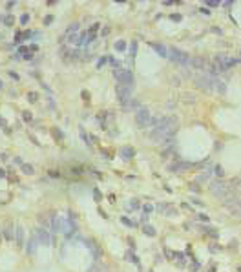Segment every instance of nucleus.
I'll return each instance as SVG.
<instances>
[{
    "label": "nucleus",
    "instance_id": "obj_1",
    "mask_svg": "<svg viewBox=\"0 0 241 272\" xmlns=\"http://www.w3.org/2000/svg\"><path fill=\"white\" fill-rule=\"evenodd\" d=\"M113 75H115L119 86L134 88V75H132V71H128L124 68H115V70H113Z\"/></svg>",
    "mask_w": 241,
    "mask_h": 272
},
{
    "label": "nucleus",
    "instance_id": "obj_2",
    "mask_svg": "<svg viewBox=\"0 0 241 272\" xmlns=\"http://www.w3.org/2000/svg\"><path fill=\"white\" fill-rule=\"evenodd\" d=\"M194 82L197 88H201L203 92H212L214 90V77L210 73H199L194 77Z\"/></svg>",
    "mask_w": 241,
    "mask_h": 272
},
{
    "label": "nucleus",
    "instance_id": "obj_3",
    "mask_svg": "<svg viewBox=\"0 0 241 272\" xmlns=\"http://www.w3.org/2000/svg\"><path fill=\"white\" fill-rule=\"evenodd\" d=\"M135 123H137V128H141V130L148 128V126L152 124V113H150V110L139 108L135 112Z\"/></svg>",
    "mask_w": 241,
    "mask_h": 272
},
{
    "label": "nucleus",
    "instance_id": "obj_4",
    "mask_svg": "<svg viewBox=\"0 0 241 272\" xmlns=\"http://www.w3.org/2000/svg\"><path fill=\"white\" fill-rule=\"evenodd\" d=\"M216 62H217L216 66L219 68V71H227V70H230L232 66L239 64L241 60L239 59H232V57H228V55L223 53V55H217V57H216Z\"/></svg>",
    "mask_w": 241,
    "mask_h": 272
},
{
    "label": "nucleus",
    "instance_id": "obj_5",
    "mask_svg": "<svg viewBox=\"0 0 241 272\" xmlns=\"http://www.w3.org/2000/svg\"><path fill=\"white\" fill-rule=\"evenodd\" d=\"M168 51H170L168 57H170L174 62H177L179 66H190V57L185 51H181V50H177V48H170Z\"/></svg>",
    "mask_w": 241,
    "mask_h": 272
},
{
    "label": "nucleus",
    "instance_id": "obj_6",
    "mask_svg": "<svg viewBox=\"0 0 241 272\" xmlns=\"http://www.w3.org/2000/svg\"><path fill=\"white\" fill-rule=\"evenodd\" d=\"M117 97H119V102L123 106H126L132 101V88H126V86H119L117 84Z\"/></svg>",
    "mask_w": 241,
    "mask_h": 272
},
{
    "label": "nucleus",
    "instance_id": "obj_7",
    "mask_svg": "<svg viewBox=\"0 0 241 272\" xmlns=\"http://www.w3.org/2000/svg\"><path fill=\"white\" fill-rule=\"evenodd\" d=\"M210 190H212L214 196H217L219 199H225L227 194H228V188H227L225 183H212V185H210Z\"/></svg>",
    "mask_w": 241,
    "mask_h": 272
},
{
    "label": "nucleus",
    "instance_id": "obj_8",
    "mask_svg": "<svg viewBox=\"0 0 241 272\" xmlns=\"http://www.w3.org/2000/svg\"><path fill=\"white\" fill-rule=\"evenodd\" d=\"M188 168H192V165H190V163H185V161H176V163H170V165H168V170L174 172V174H177V172H186Z\"/></svg>",
    "mask_w": 241,
    "mask_h": 272
},
{
    "label": "nucleus",
    "instance_id": "obj_9",
    "mask_svg": "<svg viewBox=\"0 0 241 272\" xmlns=\"http://www.w3.org/2000/svg\"><path fill=\"white\" fill-rule=\"evenodd\" d=\"M148 44H150V48L157 53L159 57H163V59L168 57V48L165 46V44H157V42H148Z\"/></svg>",
    "mask_w": 241,
    "mask_h": 272
},
{
    "label": "nucleus",
    "instance_id": "obj_10",
    "mask_svg": "<svg viewBox=\"0 0 241 272\" xmlns=\"http://www.w3.org/2000/svg\"><path fill=\"white\" fill-rule=\"evenodd\" d=\"M35 236H37V239H39L40 245H48L50 243V232H48V228H39L35 232Z\"/></svg>",
    "mask_w": 241,
    "mask_h": 272
},
{
    "label": "nucleus",
    "instance_id": "obj_11",
    "mask_svg": "<svg viewBox=\"0 0 241 272\" xmlns=\"http://www.w3.org/2000/svg\"><path fill=\"white\" fill-rule=\"evenodd\" d=\"M134 155H135V150H134L132 146H123L121 148V157H123L124 161H132Z\"/></svg>",
    "mask_w": 241,
    "mask_h": 272
},
{
    "label": "nucleus",
    "instance_id": "obj_12",
    "mask_svg": "<svg viewBox=\"0 0 241 272\" xmlns=\"http://www.w3.org/2000/svg\"><path fill=\"white\" fill-rule=\"evenodd\" d=\"M157 210L161 212V214H166V216H176V208H174L172 205H168V203L157 205Z\"/></svg>",
    "mask_w": 241,
    "mask_h": 272
},
{
    "label": "nucleus",
    "instance_id": "obj_13",
    "mask_svg": "<svg viewBox=\"0 0 241 272\" xmlns=\"http://www.w3.org/2000/svg\"><path fill=\"white\" fill-rule=\"evenodd\" d=\"M190 66L196 68V70H205V68H207V62H205V59H201V57H194V59H190Z\"/></svg>",
    "mask_w": 241,
    "mask_h": 272
},
{
    "label": "nucleus",
    "instance_id": "obj_14",
    "mask_svg": "<svg viewBox=\"0 0 241 272\" xmlns=\"http://www.w3.org/2000/svg\"><path fill=\"white\" fill-rule=\"evenodd\" d=\"M15 239H17V245H18V247H24V228H22V227H17Z\"/></svg>",
    "mask_w": 241,
    "mask_h": 272
},
{
    "label": "nucleus",
    "instance_id": "obj_15",
    "mask_svg": "<svg viewBox=\"0 0 241 272\" xmlns=\"http://www.w3.org/2000/svg\"><path fill=\"white\" fill-rule=\"evenodd\" d=\"M4 236H6V239L11 241L13 239V223H6V227H4Z\"/></svg>",
    "mask_w": 241,
    "mask_h": 272
},
{
    "label": "nucleus",
    "instance_id": "obj_16",
    "mask_svg": "<svg viewBox=\"0 0 241 272\" xmlns=\"http://www.w3.org/2000/svg\"><path fill=\"white\" fill-rule=\"evenodd\" d=\"M79 29H81V26L75 22V24H71V26H68V29H66V33H64V37H70V35H75V33H79Z\"/></svg>",
    "mask_w": 241,
    "mask_h": 272
},
{
    "label": "nucleus",
    "instance_id": "obj_17",
    "mask_svg": "<svg viewBox=\"0 0 241 272\" xmlns=\"http://www.w3.org/2000/svg\"><path fill=\"white\" fill-rule=\"evenodd\" d=\"M33 172H35L33 165H28V163L22 165V174H24V175H33Z\"/></svg>",
    "mask_w": 241,
    "mask_h": 272
},
{
    "label": "nucleus",
    "instance_id": "obj_18",
    "mask_svg": "<svg viewBox=\"0 0 241 272\" xmlns=\"http://www.w3.org/2000/svg\"><path fill=\"white\" fill-rule=\"evenodd\" d=\"M37 243H39L37 236H31V239H29V247H28V252H29V254H33V252H35V248H37Z\"/></svg>",
    "mask_w": 241,
    "mask_h": 272
},
{
    "label": "nucleus",
    "instance_id": "obj_19",
    "mask_svg": "<svg viewBox=\"0 0 241 272\" xmlns=\"http://www.w3.org/2000/svg\"><path fill=\"white\" fill-rule=\"evenodd\" d=\"M143 232H144L146 236H152V238H154V236L157 234V230H155V228H154L152 225H144V227H143Z\"/></svg>",
    "mask_w": 241,
    "mask_h": 272
},
{
    "label": "nucleus",
    "instance_id": "obj_20",
    "mask_svg": "<svg viewBox=\"0 0 241 272\" xmlns=\"http://www.w3.org/2000/svg\"><path fill=\"white\" fill-rule=\"evenodd\" d=\"M0 22H2V24H6V26H11V24L15 22V18H13L11 15H2V17H0Z\"/></svg>",
    "mask_w": 241,
    "mask_h": 272
},
{
    "label": "nucleus",
    "instance_id": "obj_21",
    "mask_svg": "<svg viewBox=\"0 0 241 272\" xmlns=\"http://www.w3.org/2000/svg\"><path fill=\"white\" fill-rule=\"evenodd\" d=\"M113 48H115V51H126V42L124 40H117L115 44H113Z\"/></svg>",
    "mask_w": 241,
    "mask_h": 272
},
{
    "label": "nucleus",
    "instance_id": "obj_22",
    "mask_svg": "<svg viewBox=\"0 0 241 272\" xmlns=\"http://www.w3.org/2000/svg\"><path fill=\"white\" fill-rule=\"evenodd\" d=\"M121 223H124L126 227H132V228H134V227H137V223H135V221L128 219V217H126V216H123V217H121Z\"/></svg>",
    "mask_w": 241,
    "mask_h": 272
},
{
    "label": "nucleus",
    "instance_id": "obj_23",
    "mask_svg": "<svg viewBox=\"0 0 241 272\" xmlns=\"http://www.w3.org/2000/svg\"><path fill=\"white\" fill-rule=\"evenodd\" d=\"M51 133H53V137H55V139H57V141H62V132H60V130H59V128H51Z\"/></svg>",
    "mask_w": 241,
    "mask_h": 272
},
{
    "label": "nucleus",
    "instance_id": "obj_24",
    "mask_svg": "<svg viewBox=\"0 0 241 272\" xmlns=\"http://www.w3.org/2000/svg\"><path fill=\"white\" fill-rule=\"evenodd\" d=\"M22 119H24L26 123H33V115L29 112H22Z\"/></svg>",
    "mask_w": 241,
    "mask_h": 272
},
{
    "label": "nucleus",
    "instance_id": "obj_25",
    "mask_svg": "<svg viewBox=\"0 0 241 272\" xmlns=\"http://www.w3.org/2000/svg\"><path fill=\"white\" fill-rule=\"evenodd\" d=\"M126 256H128V259H130L132 263H135V265H139V259H137V256L134 254V252H128Z\"/></svg>",
    "mask_w": 241,
    "mask_h": 272
},
{
    "label": "nucleus",
    "instance_id": "obj_26",
    "mask_svg": "<svg viewBox=\"0 0 241 272\" xmlns=\"http://www.w3.org/2000/svg\"><path fill=\"white\" fill-rule=\"evenodd\" d=\"M183 97H185L183 101H186V102H196V99H192V97H194V95H192V93H185V95H183Z\"/></svg>",
    "mask_w": 241,
    "mask_h": 272
},
{
    "label": "nucleus",
    "instance_id": "obj_27",
    "mask_svg": "<svg viewBox=\"0 0 241 272\" xmlns=\"http://www.w3.org/2000/svg\"><path fill=\"white\" fill-rule=\"evenodd\" d=\"M207 6H208V8H217V6H221V2H216V0H208V2H207Z\"/></svg>",
    "mask_w": 241,
    "mask_h": 272
},
{
    "label": "nucleus",
    "instance_id": "obj_28",
    "mask_svg": "<svg viewBox=\"0 0 241 272\" xmlns=\"http://www.w3.org/2000/svg\"><path fill=\"white\" fill-rule=\"evenodd\" d=\"M135 51H137V44L132 42V44H130V55H135Z\"/></svg>",
    "mask_w": 241,
    "mask_h": 272
},
{
    "label": "nucleus",
    "instance_id": "obj_29",
    "mask_svg": "<svg viewBox=\"0 0 241 272\" xmlns=\"http://www.w3.org/2000/svg\"><path fill=\"white\" fill-rule=\"evenodd\" d=\"M29 22V15H22L20 17V24H28Z\"/></svg>",
    "mask_w": 241,
    "mask_h": 272
},
{
    "label": "nucleus",
    "instance_id": "obj_30",
    "mask_svg": "<svg viewBox=\"0 0 241 272\" xmlns=\"http://www.w3.org/2000/svg\"><path fill=\"white\" fill-rule=\"evenodd\" d=\"M93 196H95V201H101V197H102V196H101V192H99L97 188H93Z\"/></svg>",
    "mask_w": 241,
    "mask_h": 272
},
{
    "label": "nucleus",
    "instance_id": "obj_31",
    "mask_svg": "<svg viewBox=\"0 0 241 272\" xmlns=\"http://www.w3.org/2000/svg\"><path fill=\"white\" fill-rule=\"evenodd\" d=\"M51 22H53V17H51V15H48V17L44 18V24H46V26H50Z\"/></svg>",
    "mask_w": 241,
    "mask_h": 272
},
{
    "label": "nucleus",
    "instance_id": "obj_32",
    "mask_svg": "<svg viewBox=\"0 0 241 272\" xmlns=\"http://www.w3.org/2000/svg\"><path fill=\"white\" fill-rule=\"evenodd\" d=\"M37 97H39L37 93H28V99H29L31 102H35V101H37Z\"/></svg>",
    "mask_w": 241,
    "mask_h": 272
},
{
    "label": "nucleus",
    "instance_id": "obj_33",
    "mask_svg": "<svg viewBox=\"0 0 241 272\" xmlns=\"http://www.w3.org/2000/svg\"><path fill=\"white\" fill-rule=\"evenodd\" d=\"M143 210H144V214H148V212H152V210H154V207H152V205H144V207H143Z\"/></svg>",
    "mask_w": 241,
    "mask_h": 272
},
{
    "label": "nucleus",
    "instance_id": "obj_34",
    "mask_svg": "<svg viewBox=\"0 0 241 272\" xmlns=\"http://www.w3.org/2000/svg\"><path fill=\"white\" fill-rule=\"evenodd\" d=\"M88 272H99V265L95 263L93 267H90V269H88Z\"/></svg>",
    "mask_w": 241,
    "mask_h": 272
},
{
    "label": "nucleus",
    "instance_id": "obj_35",
    "mask_svg": "<svg viewBox=\"0 0 241 272\" xmlns=\"http://www.w3.org/2000/svg\"><path fill=\"white\" fill-rule=\"evenodd\" d=\"M197 217H199L201 221H208V216H205V214H197Z\"/></svg>",
    "mask_w": 241,
    "mask_h": 272
},
{
    "label": "nucleus",
    "instance_id": "obj_36",
    "mask_svg": "<svg viewBox=\"0 0 241 272\" xmlns=\"http://www.w3.org/2000/svg\"><path fill=\"white\" fill-rule=\"evenodd\" d=\"M130 208H139V203H137V201H132V203H130Z\"/></svg>",
    "mask_w": 241,
    "mask_h": 272
},
{
    "label": "nucleus",
    "instance_id": "obj_37",
    "mask_svg": "<svg viewBox=\"0 0 241 272\" xmlns=\"http://www.w3.org/2000/svg\"><path fill=\"white\" fill-rule=\"evenodd\" d=\"M170 18H172V20H181V15H176V13H174Z\"/></svg>",
    "mask_w": 241,
    "mask_h": 272
},
{
    "label": "nucleus",
    "instance_id": "obj_38",
    "mask_svg": "<svg viewBox=\"0 0 241 272\" xmlns=\"http://www.w3.org/2000/svg\"><path fill=\"white\" fill-rule=\"evenodd\" d=\"M97 29H99V24H93V28L90 29V33H95V31H97Z\"/></svg>",
    "mask_w": 241,
    "mask_h": 272
},
{
    "label": "nucleus",
    "instance_id": "obj_39",
    "mask_svg": "<svg viewBox=\"0 0 241 272\" xmlns=\"http://www.w3.org/2000/svg\"><path fill=\"white\" fill-rule=\"evenodd\" d=\"M216 175H223V172H221V166H216Z\"/></svg>",
    "mask_w": 241,
    "mask_h": 272
},
{
    "label": "nucleus",
    "instance_id": "obj_40",
    "mask_svg": "<svg viewBox=\"0 0 241 272\" xmlns=\"http://www.w3.org/2000/svg\"><path fill=\"white\" fill-rule=\"evenodd\" d=\"M104 62H106V59H101V60L97 62V68H101V66H102V64H104Z\"/></svg>",
    "mask_w": 241,
    "mask_h": 272
},
{
    "label": "nucleus",
    "instance_id": "obj_41",
    "mask_svg": "<svg viewBox=\"0 0 241 272\" xmlns=\"http://www.w3.org/2000/svg\"><path fill=\"white\" fill-rule=\"evenodd\" d=\"M0 177H6V172H2V170H0Z\"/></svg>",
    "mask_w": 241,
    "mask_h": 272
},
{
    "label": "nucleus",
    "instance_id": "obj_42",
    "mask_svg": "<svg viewBox=\"0 0 241 272\" xmlns=\"http://www.w3.org/2000/svg\"><path fill=\"white\" fill-rule=\"evenodd\" d=\"M0 90H4V82L2 81H0Z\"/></svg>",
    "mask_w": 241,
    "mask_h": 272
}]
</instances>
